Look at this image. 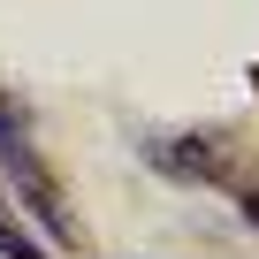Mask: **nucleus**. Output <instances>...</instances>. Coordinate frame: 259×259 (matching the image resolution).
Here are the masks:
<instances>
[{
	"instance_id": "1",
	"label": "nucleus",
	"mask_w": 259,
	"mask_h": 259,
	"mask_svg": "<svg viewBox=\"0 0 259 259\" xmlns=\"http://www.w3.org/2000/svg\"><path fill=\"white\" fill-rule=\"evenodd\" d=\"M0 168H8V183L23 191V213H31L54 244H76V221H69V206H61V183L46 176V160H38V145L23 138V122H16L8 99H0Z\"/></svg>"
},
{
	"instance_id": "2",
	"label": "nucleus",
	"mask_w": 259,
	"mask_h": 259,
	"mask_svg": "<svg viewBox=\"0 0 259 259\" xmlns=\"http://www.w3.org/2000/svg\"><path fill=\"white\" fill-rule=\"evenodd\" d=\"M145 160L183 176V183H213L221 176V145L213 138H145Z\"/></svg>"
},
{
	"instance_id": "3",
	"label": "nucleus",
	"mask_w": 259,
	"mask_h": 259,
	"mask_svg": "<svg viewBox=\"0 0 259 259\" xmlns=\"http://www.w3.org/2000/svg\"><path fill=\"white\" fill-rule=\"evenodd\" d=\"M0 259H54V251H46V244H31L16 221H0Z\"/></svg>"
},
{
	"instance_id": "4",
	"label": "nucleus",
	"mask_w": 259,
	"mask_h": 259,
	"mask_svg": "<svg viewBox=\"0 0 259 259\" xmlns=\"http://www.w3.org/2000/svg\"><path fill=\"white\" fill-rule=\"evenodd\" d=\"M236 206H244V221H251V229H259V191H244V198H236Z\"/></svg>"
}]
</instances>
